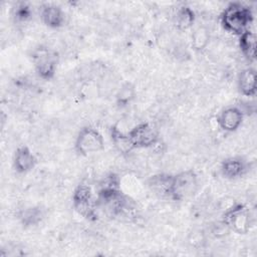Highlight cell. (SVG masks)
Returning a JSON list of instances; mask_svg holds the SVG:
<instances>
[{
    "instance_id": "4fadbf2b",
    "label": "cell",
    "mask_w": 257,
    "mask_h": 257,
    "mask_svg": "<svg viewBox=\"0 0 257 257\" xmlns=\"http://www.w3.org/2000/svg\"><path fill=\"white\" fill-rule=\"evenodd\" d=\"M42 22L50 28H59L64 24L65 15L62 9L54 4H44L40 8Z\"/></svg>"
},
{
    "instance_id": "5bb4252c",
    "label": "cell",
    "mask_w": 257,
    "mask_h": 257,
    "mask_svg": "<svg viewBox=\"0 0 257 257\" xmlns=\"http://www.w3.org/2000/svg\"><path fill=\"white\" fill-rule=\"evenodd\" d=\"M239 47L248 61L256 60V35L250 29L239 35Z\"/></svg>"
},
{
    "instance_id": "9c48e42d",
    "label": "cell",
    "mask_w": 257,
    "mask_h": 257,
    "mask_svg": "<svg viewBox=\"0 0 257 257\" xmlns=\"http://www.w3.org/2000/svg\"><path fill=\"white\" fill-rule=\"evenodd\" d=\"M220 171L226 179L236 180L248 172V163L241 157H230L221 163Z\"/></svg>"
},
{
    "instance_id": "30bf717a",
    "label": "cell",
    "mask_w": 257,
    "mask_h": 257,
    "mask_svg": "<svg viewBox=\"0 0 257 257\" xmlns=\"http://www.w3.org/2000/svg\"><path fill=\"white\" fill-rule=\"evenodd\" d=\"M37 164V159L31 150L26 146L16 149L13 157V168L19 174H26L32 171Z\"/></svg>"
},
{
    "instance_id": "ffe728a7",
    "label": "cell",
    "mask_w": 257,
    "mask_h": 257,
    "mask_svg": "<svg viewBox=\"0 0 257 257\" xmlns=\"http://www.w3.org/2000/svg\"><path fill=\"white\" fill-rule=\"evenodd\" d=\"M32 15V11L30 6L27 3L20 2L16 4V6L13 8V17L16 21L19 22H25L28 19H30Z\"/></svg>"
},
{
    "instance_id": "3957f363",
    "label": "cell",
    "mask_w": 257,
    "mask_h": 257,
    "mask_svg": "<svg viewBox=\"0 0 257 257\" xmlns=\"http://www.w3.org/2000/svg\"><path fill=\"white\" fill-rule=\"evenodd\" d=\"M32 62L36 74L43 80H50L57 69L58 53L46 46H39L32 52Z\"/></svg>"
},
{
    "instance_id": "6da1fadb",
    "label": "cell",
    "mask_w": 257,
    "mask_h": 257,
    "mask_svg": "<svg viewBox=\"0 0 257 257\" xmlns=\"http://www.w3.org/2000/svg\"><path fill=\"white\" fill-rule=\"evenodd\" d=\"M252 9L239 1L230 2L220 16L222 27L229 33L234 35H241L249 29L250 24L253 22Z\"/></svg>"
},
{
    "instance_id": "e0dca14e",
    "label": "cell",
    "mask_w": 257,
    "mask_h": 257,
    "mask_svg": "<svg viewBox=\"0 0 257 257\" xmlns=\"http://www.w3.org/2000/svg\"><path fill=\"white\" fill-rule=\"evenodd\" d=\"M210 41V32L205 26L196 27L191 34V44L194 50H204Z\"/></svg>"
},
{
    "instance_id": "9a60e30c",
    "label": "cell",
    "mask_w": 257,
    "mask_h": 257,
    "mask_svg": "<svg viewBox=\"0 0 257 257\" xmlns=\"http://www.w3.org/2000/svg\"><path fill=\"white\" fill-rule=\"evenodd\" d=\"M195 20L196 14L189 6L180 7L174 16V24L179 30H188L192 28Z\"/></svg>"
},
{
    "instance_id": "8992f818",
    "label": "cell",
    "mask_w": 257,
    "mask_h": 257,
    "mask_svg": "<svg viewBox=\"0 0 257 257\" xmlns=\"http://www.w3.org/2000/svg\"><path fill=\"white\" fill-rule=\"evenodd\" d=\"M222 221L229 231L237 234H246L251 226V215L245 205L236 203L224 213Z\"/></svg>"
},
{
    "instance_id": "277c9868",
    "label": "cell",
    "mask_w": 257,
    "mask_h": 257,
    "mask_svg": "<svg viewBox=\"0 0 257 257\" xmlns=\"http://www.w3.org/2000/svg\"><path fill=\"white\" fill-rule=\"evenodd\" d=\"M199 188L198 175L193 169L173 175L171 200L184 201L196 194Z\"/></svg>"
},
{
    "instance_id": "8fae6325",
    "label": "cell",
    "mask_w": 257,
    "mask_h": 257,
    "mask_svg": "<svg viewBox=\"0 0 257 257\" xmlns=\"http://www.w3.org/2000/svg\"><path fill=\"white\" fill-rule=\"evenodd\" d=\"M172 182H173V175L160 173L151 176L148 181V187L155 195L161 198L171 199L172 193Z\"/></svg>"
},
{
    "instance_id": "52a82bcc",
    "label": "cell",
    "mask_w": 257,
    "mask_h": 257,
    "mask_svg": "<svg viewBox=\"0 0 257 257\" xmlns=\"http://www.w3.org/2000/svg\"><path fill=\"white\" fill-rule=\"evenodd\" d=\"M126 134L134 149L151 148L159 141L156 128H154V126L149 122H140Z\"/></svg>"
},
{
    "instance_id": "2e32d148",
    "label": "cell",
    "mask_w": 257,
    "mask_h": 257,
    "mask_svg": "<svg viewBox=\"0 0 257 257\" xmlns=\"http://www.w3.org/2000/svg\"><path fill=\"white\" fill-rule=\"evenodd\" d=\"M43 218V211L40 207H27L19 214V220L25 227H31L39 224Z\"/></svg>"
},
{
    "instance_id": "ba28073f",
    "label": "cell",
    "mask_w": 257,
    "mask_h": 257,
    "mask_svg": "<svg viewBox=\"0 0 257 257\" xmlns=\"http://www.w3.org/2000/svg\"><path fill=\"white\" fill-rule=\"evenodd\" d=\"M244 113L237 106H228L222 109L218 115L217 121L219 126L227 133L237 131L243 122Z\"/></svg>"
},
{
    "instance_id": "5b68a950",
    "label": "cell",
    "mask_w": 257,
    "mask_h": 257,
    "mask_svg": "<svg viewBox=\"0 0 257 257\" xmlns=\"http://www.w3.org/2000/svg\"><path fill=\"white\" fill-rule=\"evenodd\" d=\"M104 148L102 135L92 126L82 127L75 139L74 150L79 156H89L100 152Z\"/></svg>"
},
{
    "instance_id": "ac0fdd59",
    "label": "cell",
    "mask_w": 257,
    "mask_h": 257,
    "mask_svg": "<svg viewBox=\"0 0 257 257\" xmlns=\"http://www.w3.org/2000/svg\"><path fill=\"white\" fill-rule=\"evenodd\" d=\"M110 138H111V141H112L114 147L116 148V150L118 152H120L121 154H127L132 150H134V148L128 140L127 134L119 131L116 126L111 127Z\"/></svg>"
},
{
    "instance_id": "d6986e66",
    "label": "cell",
    "mask_w": 257,
    "mask_h": 257,
    "mask_svg": "<svg viewBox=\"0 0 257 257\" xmlns=\"http://www.w3.org/2000/svg\"><path fill=\"white\" fill-rule=\"evenodd\" d=\"M136 96L135 85L131 82H124L117 89L115 94V100L118 106H126L132 102Z\"/></svg>"
},
{
    "instance_id": "7a4b0ae2",
    "label": "cell",
    "mask_w": 257,
    "mask_h": 257,
    "mask_svg": "<svg viewBox=\"0 0 257 257\" xmlns=\"http://www.w3.org/2000/svg\"><path fill=\"white\" fill-rule=\"evenodd\" d=\"M72 207L75 212L88 221L97 219V199L92 189L85 184H79L72 193Z\"/></svg>"
},
{
    "instance_id": "7c38bea8",
    "label": "cell",
    "mask_w": 257,
    "mask_h": 257,
    "mask_svg": "<svg viewBox=\"0 0 257 257\" xmlns=\"http://www.w3.org/2000/svg\"><path fill=\"white\" fill-rule=\"evenodd\" d=\"M237 85L239 92L244 96H254L257 90V75L256 70L252 67H247L241 70L238 74Z\"/></svg>"
}]
</instances>
